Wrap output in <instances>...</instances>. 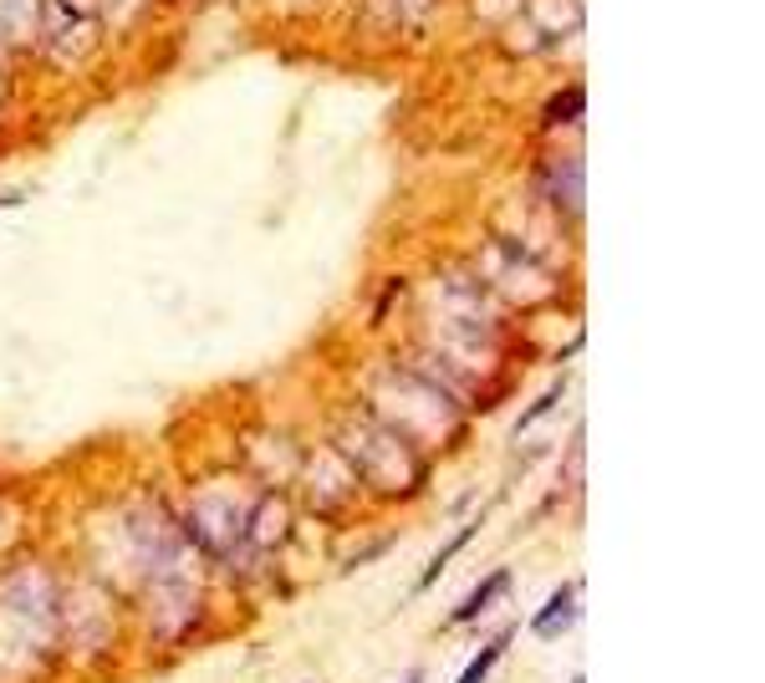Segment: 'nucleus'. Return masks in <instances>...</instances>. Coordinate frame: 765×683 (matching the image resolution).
Here are the masks:
<instances>
[{
  "label": "nucleus",
  "mask_w": 765,
  "mask_h": 683,
  "mask_svg": "<svg viewBox=\"0 0 765 683\" xmlns=\"http://www.w3.org/2000/svg\"><path fill=\"white\" fill-rule=\"evenodd\" d=\"M62 663V582L41 561L0 571V683H36Z\"/></svg>",
  "instance_id": "1"
},
{
  "label": "nucleus",
  "mask_w": 765,
  "mask_h": 683,
  "mask_svg": "<svg viewBox=\"0 0 765 683\" xmlns=\"http://www.w3.org/2000/svg\"><path fill=\"white\" fill-rule=\"evenodd\" d=\"M577 622H582V582H556L547 597H541V607L531 612L526 633L541 637V643H556V637H566Z\"/></svg>",
  "instance_id": "2"
},
{
  "label": "nucleus",
  "mask_w": 765,
  "mask_h": 683,
  "mask_svg": "<svg viewBox=\"0 0 765 683\" xmlns=\"http://www.w3.org/2000/svg\"><path fill=\"white\" fill-rule=\"evenodd\" d=\"M511 582H516V571L511 567H496V571H485L480 582L465 592V602H454V612H450V628H475L490 607H496V597H505L511 592Z\"/></svg>",
  "instance_id": "3"
},
{
  "label": "nucleus",
  "mask_w": 765,
  "mask_h": 683,
  "mask_svg": "<svg viewBox=\"0 0 765 683\" xmlns=\"http://www.w3.org/2000/svg\"><path fill=\"white\" fill-rule=\"evenodd\" d=\"M480 531H485V510H480V516H469L465 526H460V531H454L450 541H444V546H439L429 561H424V571H418V582H414V597H424V592H434V586L444 582V571L454 567V556H465L469 541H475Z\"/></svg>",
  "instance_id": "4"
},
{
  "label": "nucleus",
  "mask_w": 765,
  "mask_h": 683,
  "mask_svg": "<svg viewBox=\"0 0 765 683\" xmlns=\"http://www.w3.org/2000/svg\"><path fill=\"white\" fill-rule=\"evenodd\" d=\"M511 643H516V628H500V637H490V643H485V648L465 663V673H460L454 683H490V673H496V668L505 663Z\"/></svg>",
  "instance_id": "5"
},
{
  "label": "nucleus",
  "mask_w": 765,
  "mask_h": 683,
  "mask_svg": "<svg viewBox=\"0 0 765 683\" xmlns=\"http://www.w3.org/2000/svg\"><path fill=\"white\" fill-rule=\"evenodd\" d=\"M562 399H566V383H562V378H556V383H551L547 393H541V399H536L531 408H526V414L516 418V439H521V433H531L536 423H541V418H547V414H551V408H556V403H562Z\"/></svg>",
  "instance_id": "6"
},
{
  "label": "nucleus",
  "mask_w": 765,
  "mask_h": 683,
  "mask_svg": "<svg viewBox=\"0 0 765 683\" xmlns=\"http://www.w3.org/2000/svg\"><path fill=\"white\" fill-rule=\"evenodd\" d=\"M393 551V535H382V541H373L367 551H358V556H348L342 561V571H358V567H367V561H378V556H388Z\"/></svg>",
  "instance_id": "7"
},
{
  "label": "nucleus",
  "mask_w": 765,
  "mask_h": 683,
  "mask_svg": "<svg viewBox=\"0 0 765 683\" xmlns=\"http://www.w3.org/2000/svg\"><path fill=\"white\" fill-rule=\"evenodd\" d=\"M403 683H424V668H414V673H409V679H403Z\"/></svg>",
  "instance_id": "8"
},
{
  "label": "nucleus",
  "mask_w": 765,
  "mask_h": 683,
  "mask_svg": "<svg viewBox=\"0 0 765 683\" xmlns=\"http://www.w3.org/2000/svg\"><path fill=\"white\" fill-rule=\"evenodd\" d=\"M566 683H587V673H572V679H566Z\"/></svg>",
  "instance_id": "9"
},
{
  "label": "nucleus",
  "mask_w": 765,
  "mask_h": 683,
  "mask_svg": "<svg viewBox=\"0 0 765 683\" xmlns=\"http://www.w3.org/2000/svg\"><path fill=\"white\" fill-rule=\"evenodd\" d=\"M306 683H322V679H306Z\"/></svg>",
  "instance_id": "10"
}]
</instances>
